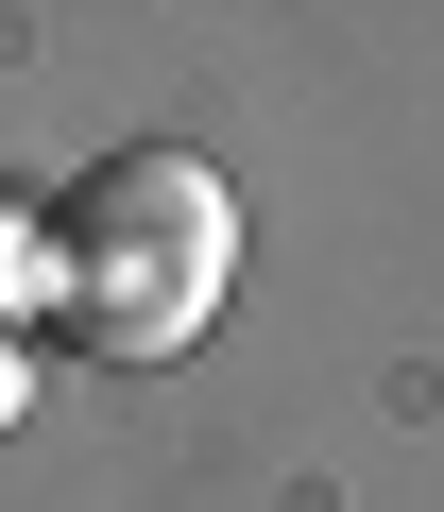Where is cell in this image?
Returning <instances> with one entry per match:
<instances>
[{"instance_id":"obj_3","label":"cell","mask_w":444,"mask_h":512,"mask_svg":"<svg viewBox=\"0 0 444 512\" xmlns=\"http://www.w3.org/2000/svg\"><path fill=\"white\" fill-rule=\"evenodd\" d=\"M0 291H18V222H0Z\"/></svg>"},{"instance_id":"obj_2","label":"cell","mask_w":444,"mask_h":512,"mask_svg":"<svg viewBox=\"0 0 444 512\" xmlns=\"http://www.w3.org/2000/svg\"><path fill=\"white\" fill-rule=\"evenodd\" d=\"M35 410V359H18V325H0V427H18Z\"/></svg>"},{"instance_id":"obj_1","label":"cell","mask_w":444,"mask_h":512,"mask_svg":"<svg viewBox=\"0 0 444 512\" xmlns=\"http://www.w3.org/2000/svg\"><path fill=\"white\" fill-rule=\"evenodd\" d=\"M222 274H240V205L205 154H103L52 205V308L86 325V359H171L205 342Z\"/></svg>"}]
</instances>
